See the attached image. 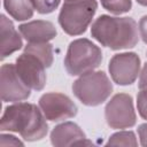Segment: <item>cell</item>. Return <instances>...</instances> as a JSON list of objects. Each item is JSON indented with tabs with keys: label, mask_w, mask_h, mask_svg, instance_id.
<instances>
[{
	"label": "cell",
	"mask_w": 147,
	"mask_h": 147,
	"mask_svg": "<svg viewBox=\"0 0 147 147\" xmlns=\"http://www.w3.org/2000/svg\"><path fill=\"white\" fill-rule=\"evenodd\" d=\"M107 146H138L136 134L132 131H119L110 136L109 140L106 144Z\"/></svg>",
	"instance_id": "2e32d148"
},
{
	"label": "cell",
	"mask_w": 147,
	"mask_h": 147,
	"mask_svg": "<svg viewBox=\"0 0 147 147\" xmlns=\"http://www.w3.org/2000/svg\"><path fill=\"white\" fill-rule=\"evenodd\" d=\"M137 2H138L139 5H141V6L147 7V0H137Z\"/></svg>",
	"instance_id": "cb8c5ba5"
},
{
	"label": "cell",
	"mask_w": 147,
	"mask_h": 147,
	"mask_svg": "<svg viewBox=\"0 0 147 147\" xmlns=\"http://www.w3.org/2000/svg\"><path fill=\"white\" fill-rule=\"evenodd\" d=\"M16 71L23 83L34 91H41L46 84L45 64L33 54L23 52L15 62Z\"/></svg>",
	"instance_id": "9c48e42d"
},
{
	"label": "cell",
	"mask_w": 147,
	"mask_h": 147,
	"mask_svg": "<svg viewBox=\"0 0 147 147\" xmlns=\"http://www.w3.org/2000/svg\"><path fill=\"white\" fill-rule=\"evenodd\" d=\"M46 117L36 105L14 102L5 108L0 121V130L17 132L25 141H37L46 137L48 124Z\"/></svg>",
	"instance_id": "6da1fadb"
},
{
	"label": "cell",
	"mask_w": 147,
	"mask_h": 147,
	"mask_svg": "<svg viewBox=\"0 0 147 147\" xmlns=\"http://www.w3.org/2000/svg\"><path fill=\"white\" fill-rule=\"evenodd\" d=\"M0 144L1 146H8V145H14V146H24V144L18 140L16 137L11 136V134H1L0 136Z\"/></svg>",
	"instance_id": "ffe728a7"
},
{
	"label": "cell",
	"mask_w": 147,
	"mask_h": 147,
	"mask_svg": "<svg viewBox=\"0 0 147 147\" xmlns=\"http://www.w3.org/2000/svg\"><path fill=\"white\" fill-rule=\"evenodd\" d=\"M96 9V0L64 1L57 18L59 24L69 36L83 34L91 24Z\"/></svg>",
	"instance_id": "5b68a950"
},
{
	"label": "cell",
	"mask_w": 147,
	"mask_h": 147,
	"mask_svg": "<svg viewBox=\"0 0 147 147\" xmlns=\"http://www.w3.org/2000/svg\"><path fill=\"white\" fill-rule=\"evenodd\" d=\"M105 117L111 129L122 130L134 126L137 115L133 108L132 96L126 93L115 94L106 105Z\"/></svg>",
	"instance_id": "8992f818"
},
{
	"label": "cell",
	"mask_w": 147,
	"mask_h": 147,
	"mask_svg": "<svg viewBox=\"0 0 147 147\" xmlns=\"http://www.w3.org/2000/svg\"><path fill=\"white\" fill-rule=\"evenodd\" d=\"M72 92L83 105L95 107L110 96L113 84L105 71H90L74 82Z\"/></svg>",
	"instance_id": "277c9868"
},
{
	"label": "cell",
	"mask_w": 147,
	"mask_h": 147,
	"mask_svg": "<svg viewBox=\"0 0 147 147\" xmlns=\"http://www.w3.org/2000/svg\"><path fill=\"white\" fill-rule=\"evenodd\" d=\"M61 0H31L33 8L39 14H51L60 5Z\"/></svg>",
	"instance_id": "ac0fdd59"
},
{
	"label": "cell",
	"mask_w": 147,
	"mask_h": 147,
	"mask_svg": "<svg viewBox=\"0 0 147 147\" xmlns=\"http://www.w3.org/2000/svg\"><path fill=\"white\" fill-rule=\"evenodd\" d=\"M51 142L56 147H65L74 145H90L83 130L74 122H64L56 125L51 132Z\"/></svg>",
	"instance_id": "8fae6325"
},
{
	"label": "cell",
	"mask_w": 147,
	"mask_h": 147,
	"mask_svg": "<svg viewBox=\"0 0 147 147\" xmlns=\"http://www.w3.org/2000/svg\"><path fill=\"white\" fill-rule=\"evenodd\" d=\"M138 87H139V90L140 88H144V87H147V62L144 64L142 70H141L140 75H139Z\"/></svg>",
	"instance_id": "603a6c76"
},
{
	"label": "cell",
	"mask_w": 147,
	"mask_h": 147,
	"mask_svg": "<svg viewBox=\"0 0 147 147\" xmlns=\"http://www.w3.org/2000/svg\"><path fill=\"white\" fill-rule=\"evenodd\" d=\"M64 1H68V0H64Z\"/></svg>",
	"instance_id": "d4e9b609"
},
{
	"label": "cell",
	"mask_w": 147,
	"mask_h": 147,
	"mask_svg": "<svg viewBox=\"0 0 147 147\" xmlns=\"http://www.w3.org/2000/svg\"><path fill=\"white\" fill-rule=\"evenodd\" d=\"M6 11L16 21H25L33 16V6L31 0H3Z\"/></svg>",
	"instance_id": "5bb4252c"
},
{
	"label": "cell",
	"mask_w": 147,
	"mask_h": 147,
	"mask_svg": "<svg viewBox=\"0 0 147 147\" xmlns=\"http://www.w3.org/2000/svg\"><path fill=\"white\" fill-rule=\"evenodd\" d=\"M139 32L142 41L147 44V15L142 16L139 21Z\"/></svg>",
	"instance_id": "44dd1931"
},
{
	"label": "cell",
	"mask_w": 147,
	"mask_h": 147,
	"mask_svg": "<svg viewBox=\"0 0 147 147\" xmlns=\"http://www.w3.org/2000/svg\"><path fill=\"white\" fill-rule=\"evenodd\" d=\"M0 86L3 102H20L26 100L31 94V88L20 78L15 64L13 63H5L1 65Z\"/></svg>",
	"instance_id": "30bf717a"
},
{
	"label": "cell",
	"mask_w": 147,
	"mask_h": 147,
	"mask_svg": "<svg viewBox=\"0 0 147 147\" xmlns=\"http://www.w3.org/2000/svg\"><path fill=\"white\" fill-rule=\"evenodd\" d=\"M137 108L141 118L147 119V87L139 90L137 95Z\"/></svg>",
	"instance_id": "d6986e66"
},
{
	"label": "cell",
	"mask_w": 147,
	"mask_h": 147,
	"mask_svg": "<svg viewBox=\"0 0 147 147\" xmlns=\"http://www.w3.org/2000/svg\"><path fill=\"white\" fill-rule=\"evenodd\" d=\"M0 34H1V60L11 55L23 46V41L16 31L13 22L1 14L0 16Z\"/></svg>",
	"instance_id": "4fadbf2b"
},
{
	"label": "cell",
	"mask_w": 147,
	"mask_h": 147,
	"mask_svg": "<svg viewBox=\"0 0 147 147\" xmlns=\"http://www.w3.org/2000/svg\"><path fill=\"white\" fill-rule=\"evenodd\" d=\"M18 31L28 42H48L57 34L54 24L44 20L23 23L18 26Z\"/></svg>",
	"instance_id": "7c38bea8"
},
{
	"label": "cell",
	"mask_w": 147,
	"mask_h": 147,
	"mask_svg": "<svg viewBox=\"0 0 147 147\" xmlns=\"http://www.w3.org/2000/svg\"><path fill=\"white\" fill-rule=\"evenodd\" d=\"M102 62V52L90 39L79 38L69 44L64 68L70 76H80L93 71Z\"/></svg>",
	"instance_id": "3957f363"
},
{
	"label": "cell",
	"mask_w": 147,
	"mask_h": 147,
	"mask_svg": "<svg viewBox=\"0 0 147 147\" xmlns=\"http://www.w3.org/2000/svg\"><path fill=\"white\" fill-rule=\"evenodd\" d=\"M102 7L115 15L127 13L132 8L131 0H100Z\"/></svg>",
	"instance_id": "e0dca14e"
},
{
	"label": "cell",
	"mask_w": 147,
	"mask_h": 147,
	"mask_svg": "<svg viewBox=\"0 0 147 147\" xmlns=\"http://www.w3.org/2000/svg\"><path fill=\"white\" fill-rule=\"evenodd\" d=\"M38 103L45 117L52 122H60L75 117L78 113L76 103L68 95L57 92L42 94Z\"/></svg>",
	"instance_id": "ba28073f"
},
{
	"label": "cell",
	"mask_w": 147,
	"mask_h": 147,
	"mask_svg": "<svg viewBox=\"0 0 147 147\" xmlns=\"http://www.w3.org/2000/svg\"><path fill=\"white\" fill-rule=\"evenodd\" d=\"M91 36L113 51L129 49L138 44V24L132 17L100 15L91 26Z\"/></svg>",
	"instance_id": "7a4b0ae2"
},
{
	"label": "cell",
	"mask_w": 147,
	"mask_h": 147,
	"mask_svg": "<svg viewBox=\"0 0 147 147\" xmlns=\"http://www.w3.org/2000/svg\"><path fill=\"white\" fill-rule=\"evenodd\" d=\"M138 134L140 139V145L147 147V123L140 124L138 126Z\"/></svg>",
	"instance_id": "7402d4cb"
},
{
	"label": "cell",
	"mask_w": 147,
	"mask_h": 147,
	"mask_svg": "<svg viewBox=\"0 0 147 147\" xmlns=\"http://www.w3.org/2000/svg\"><path fill=\"white\" fill-rule=\"evenodd\" d=\"M24 52L37 56L46 68H49L53 64V45L49 42H28V45L24 47Z\"/></svg>",
	"instance_id": "9a60e30c"
},
{
	"label": "cell",
	"mask_w": 147,
	"mask_h": 147,
	"mask_svg": "<svg viewBox=\"0 0 147 147\" xmlns=\"http://www.w3.org/2000/svg\"><path fill=\"white\" fill-rule=\"evenodd\" d=\"M108 70L117 85H131L140 75V57L134 52L115 54L109 61Z\"/></svg>",
	"instance_id": "52a82bcc"
}]
</instances>
